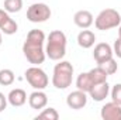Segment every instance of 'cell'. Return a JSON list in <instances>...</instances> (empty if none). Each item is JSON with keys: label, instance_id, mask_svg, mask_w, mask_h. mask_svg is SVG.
Masks as SVG:
<instances>
[{"label": "cell", "instance_id": "d4e9b609", "mask_svg": "<svg viewBox=\"0 0 121 120\" xmlns=\"http://www.w3.org/2000/svg\"><path fill=\"white\" fill-rule=\"evenodd\" d=\"M118 38H121V26H120V28H118Z\"/></svg>", "mask_w": 121, "mask_h": 120}, {"label": "cell", "instance_id": "ac0fdd59", "mask_svg": "<svg viewBox=\"0 0 121 120\" xmlns=\"http://www.w3.org/2000/svg\"><path fill=\"white\" fill-rule=\"evenodd\" d=\"M16 76H14V72L11 69H0V85L1 86H10L13 85Z\"/></svg>", "mask_w": 121, "mask_h": 120}, {"label": "cell", "instance_id": "2e32d148", "mask_svg": "<svg viewBox=\"0 0 121 120\" xmlns=\"http://www.w3.org/2000/svg\"><path fill=\"white\" fill-rule=\"evenodd\" d=\"M93 86H94V85H93V82H91V78H90V75H89V72H82V74L76 78V88H78V89L89 93Z\"/></svg>", "mask_w": 121, "mask_h": 120}, {"label": "cell", "instance_id": "44dd1931", "mask_svg": "<svg viewBox=\"0 0 121 120\" xmlns=\"http://www.w3.org/2000/svg\"><path fill=\"white\" fill-rule=\"evenodd\" d=\"M35 119H44V120H58L59 119V113L56 112V109L54 107H48V109H42L41 113H38V116Z\"/></svg>", "mask_w": 121, "mask_h": 120}, {"label": "cell", "instance_id": "4fadbf2b", "mask_svg": "<svg viewBox=\"0 0 121 120\" xmlns=\"http://www.w3.org/2000/svg\"><path fill=\"white\" fill-rule=\"evenodd\" d=\"M108 93H110V85L107 83V81L94 85L90 89V92H89L90 97L94 102H103V100L108 96Z\"/></svg>", "mask_w": 121, "mask_h": 120}, {"label": "cell", "instance_id": "484cf974", "mask_svg": "<svg viewBox=\"0 0 121 120\" xmlns=\"http://www.w3.org/2000/svg\"><path fill=\"white\" fill-rule=\"evenodd\" d=\"M1 42H3V37H1V31H0V45H1Z\"/></svg>", "mask_w": 121, "mask_h": 120}, {"label": "cell", "instance_id": "cb8c5ba5", "mask_svg": "<svg viewBox=\"0 0 121 120\" xmlns=\"http://www.w3.org/2000/svg\"><path fill=\"white\" fill-rule=\"evenodd\" d=\"M7 102H9V100H7V97L4 96V93L0 92V112H3V110L7 107Z\"/></svg>", "mask_w": 121, "mask_h": 120}, {"label": "cell", "instance_id": "8fae6325", "mask_svg": "<svg viewBox=\"0 0 121 120\" xmlns=\"http://www.w3.org/2000/svg\"><path fill=\"white\" fill-rule=\"evenodd\" d=\"M28 105L31 106V109H35V110H41L44 109L47 105H48V96L45 92L42 90H34L28 97Z\"/></svg>", "mask_w": 121, "mask_h": 120}, {"label": "cell", "instance_id": "3957f363", "mask_svg": "<svg viewBox=\"0 0 121 120\" xmlns=\"http://www.w3.org/2000/svg\"><path fill=\"white\" fill-rule=\"evenodd\" d=\"M73 81V65L69 61H59L52 74V85L56 89H66Z\"/></svg>", "mask_w": 121, "mask_h": 120}, {"label": "cell", "instance_id": "7a4b0ae2", "mask_svg": "<svg viewBox=\"0 0 121 120\" xmlns=\"http://www.w3.org/2000/svg\"><path fill=\"white\" fill-rule=\"evenodd\" d=\"M45 54L49 60L60 61L66 54V35L60 30H54L49 32L45 45Z\"/></svg>", "mask_w": 121, "mask_h": 120}, {"label": "cell", "instance_id": "7402d4cb", "mask_svg": "<svg viewBox=\"0 0 121 120\" xmlns=\"http://www.w3.org/2000/svg\"><path fill=\"white\" fill-rule=\"evenodd\" d=\"M111 100L121 106V83H117L111 89Z\"/></svg>", "mask_w": 121, "mask_h": 120}, {"label": "cell", "instance_id": "52a82bcc", "mask_svg": "<svg viewBox=\"0 0 121 120\" xmlns=\"http://www.w3.org/2000/svg\"><path fill=\"white\" fill-rule=\"evenodd\" d=\"M66 105L70 109H75V110L83 109L87 105V93L80 89L75 90V92H70L68 95V97H66Z\"/></svg>", "mask_w": 121, "mask_h": 120}, {"label": "cell", "instance_id": "e0dca14e", "mask_svg": "<svg viewBox=\"0 0 121 120\" xmlns=\"http://www.w3.org/2000/svg\"><path fill=\"white\" fill-rule=\"evenodd\" d=\"M89 75H90L91 78V82H93V85H97V83H101V82H106L107 81V74H106V71L104 69H101L99 65L96 66V68H93L89 71Z\"/></svg>", "mask_w": 121, "mask_h": 120}, {"label": "cell", "instance_id": "30bf717a", "mask_svg": "<svg viewBox=\"0 0 121 120\" xmlns=\"http://www.w3.org/2000/svg\"><path fill=\"white\" fill-rule=\"evenodd\" d=\"M113 48L111 45H108L107 42H100L94 47V51H93V58L97 64H101L103 61L110 60L113 58Z\"/></svg>", "mask_w": 121, "mask_h": 120}, {"label": "cell", "instance_id": "6da1fadb", "mask_svg": "<svg viewBox=\"0 0 121 120\" xmlns=\"http://www.w3.org/2000/svg\"><path fill=\"white\" fill-rule=\"evenodd\" d=\"M44 42H45V34L42 30L34 28L27 34V38L23 44V52L30 64L38 66L45 61L47 54H45Z\"/></svg>", "mask_w": 121, "mask_h": 120}, {"label": "cell", "instance_id": "5bb4252c", "mask_svg": "<svg viewBox=\"0 0 121 120\" xmlns=\"http://www.w3.org/2000/svg\"><path fill=\"white\" fill-rule=\"evenodd\" d=\"M7 100L11 106L14 107H20L23 105H26L27 102V93L24 89H20V88H16V89L10 90L9 96H7Z\"/></svg>", "mask_w": 121, "mask_h": 120}, {"label": "cell", "instance_id": "9c48e42d", "mask_svg": "<svg viewBox=\"0 0 121 120\" xmlns=\"http://www.w3.org/2000/svg\"><path fill=\"white\" fill-rule=\"evenodd\" d=\"M100 116L103 120H121V106L111 100L101 107Z\"/></svg>", "mask_w": 121, "mask_h": 120}, {"label": "cell", "instance_id": "5b68a950", "mask_svg": "<svg viewBox=\"0 0 121 120\" xmlns=\"http://www.w3.org/2000/svg\"><path fill=\"white\" fill-rule=\"evenodd\" d=\"M24 76H26L27 82L30 83V86H32L34 89H37V90H44L48 86V83H49V79H48V75L45 74V71H42L37 65L28 68L26 71Z\"/></svg>", "mask_w": 121, "mask_h": 120}, {"label": "cell", "instance_id": "7c38bea8", "mask_svg": "<svg viewBox=\"0 0 121 120\" xmlns=\"http://www.w3.org/2000/svg\"><path fill=\"white\" fill-rule=\"evenodd\" d=\"M73 21L79 28H89L94 23V18H93V14L89 10H79L75 13Z\"/></svg>", "mask_w": 121, "mask_h": 120}, {"label": "cell", "instance_id": "ba28073f", "mask_svg": "<svg viewBox=\"0 0 121 120\" xmlns=\"http://www.w3.org/2000/svg\"><path fill=\"white\" fill-rule=\"evenodd\" d=\"M18 30L17 23L10 17V13H7L4 9H0V31L7 34V35H13Z\"/></svg>", "mask_w": 121, "mask_h": 120}, {"label": "cell", "instance_id": "603a6c76", "mask_svg": "<svg viewBox=\"0 0 121 120\" xmlns=\"http://www.w3.org/2000/svg\"><path fill=\"white\" fill-rule=\"evenodd\" d=\"M113 52L121 58V38H117L116 41H114V45H113Z\"/></svg>", "mask_w": 121, "mask_h": 120}, {"label": "cell", "instance_id": "277c9868", "mask_svg": "<svg viewBox=\"0 0 121 120\" xmlns=\"http://www.w3.org/2000/svg\"><path fill=\"white\" fill-rule=\"evenodd\" d=\"M121 24V14L114 9H104L99 13L94 20L96 28L100 31H107L116 28Z\"/></svg>", "mask_w": 121, "mask_h": 120}, {"label": "cell", "instance_id": "ffe728a7", "mask_svg": "<svg viewBox=\"0 0 121 120\" xmlns=\"http://www.w3.org/2000/svg\"><path fill=\"white\" fill-rule=\"evenodd\" d=\"M3 7L7 13H18L23 9V0H4Z\"/></svg>", "mask_w": 121, "mask_h": 120}, {"label": "cell", "instance_id": "9a60e30c", "mask_svg": "<svg viewBox=\"0 0 121 120\" xmlns=\"http://www.w3.org/2000/svg\"><path fill=\"white\" fill-rule=\"evenodd\" d=\"M94 41H96L94 32L90 30H87V28H83V30L78 34V44H79V47H82L85 50L91 48L94 45Z\"/></svg>", "mask_w": 121, "mask_h": 120}, {"label": "cell", "instance_id": "8992f818", "mask_svg": "<svg viewBox=\"0 0 121 120\" xmlns=\"http://www.w3.org/2000/svg\"><path fill=\"white\" fill-rule=\"evenodd\" d=\"M51 17V9L45 3H34L27 10V18L31 23H44Z\"/></svg>", "mask_w": 121, "mask_h": 120}, {"label": "cell", "instance_id": "d6986e66", "mask_svg": "<svg viewBox=\"0 0 121 120\" xmlns=\"http://www.w3.org/2000/svg\"><path fill=\"white\" fill-rule=\"evenodd\" d=\"M97 65H99L101 69H104L107 75H113V74H116L117 69H118V64H117V61L114 60V58L106 60V61H103L101 64H97Z\"/></svg>", "mask_w": 121, "mask_h": 120}]
</instances>
